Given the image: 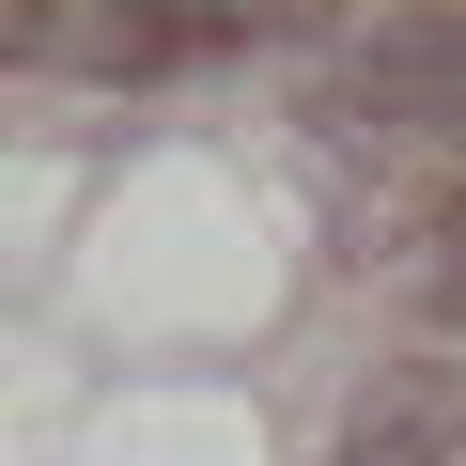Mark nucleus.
I'll list each match as a JSON object with an SVG mask.
<instances>
[{"label": "nucleus", "mask_w": 466, "mask_h": 466, "mask_svg": "<svg viewBox=\"0 0 466 466\" xmlns=\"http://www.w3.org/2000/svg\"><path fill=\"white\" fill-rule=\"evenodd\" d=\"M327 156H466V16H373L327 47L311 109H296Z\"/></svg>", "instance_id": "nucleus-1"}, {"label": "nucleus", "mask_w": 466, "mask_h": 466, "mask_svg": "<svg viewBox=\"0 0 466 466\" xmlns=\"http://www.w3.org/2000/svg\"><path fill=\"white\" fill-rule=\"evenodd\" d=\"M327 466H466V358H451V342H435V358H389V373L342 404Z\"/></svg>", "instance_id": "nucleus-2"}, {"label": "nucleus", "mask_w": 466, "mask_h": 466, "mask_svg": "<svg viewBox=\"0 0 466 466\" xmlns=\"http://www.w3.org/2000/svg\"><path fill=\"white\" fill-rule=\"evenodd\" d=\"M404 280L435 296V327H466V187H435V202L404 218Z\"/></svg>", "instance_id": "nucleus-3"}]
</instances>
